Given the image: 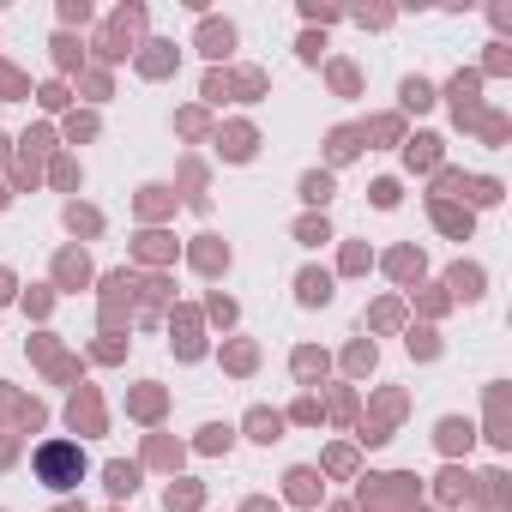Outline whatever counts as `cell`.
Masks as SVG:
<instances>
[{
  "mask_svg": "<svg viewBox=\"0 0 512 512\" xmlns=\"http://www.w3.org/2000/svg\"><path fill=\"white\" fill-rule=\"evenodd\" d=\"M37 470H43V482H49V488H73V482L85 476V452H79V446H67V440H49V446L37 452Z\"/></svg>",
  "mask_w": 512,
  "mask_h": 512,
  "instance_id": "1",
  "label": "cell"
}]
</instances>
